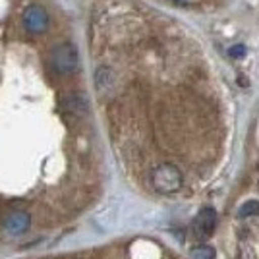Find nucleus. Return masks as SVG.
Listing matches in <instances>:
<instances>
[{"mask_svg":"<svg viewBox=\"0 0 259 259\" xmlns=\"http://www.w3.org/2000/svg\"><path fill=\"white\" fill-rule=\"evenodd\" d=\"M182 172L174 166V164H161L157 166L151 174L153 188L161 194H174L182 188Z\"/></svg>","mask_w":259,"mask_h":259,"instance_id":"1","label":"nucleus"},{"mask_svg":"<svg viewBox=\"0 0 259 259\" xmlns=\"http://www.w3.org/2000/svg\"><path fill=\"white\" fill-rule=\"evenodd\" d=\"M51 60H53V68L54 72L58 74H72L77 70V51L74 45L70 43H60L53 49V54H51Z\"/></svg>","mask_w":259,"mask_h":259,"instance_id":"2","label":"nucleus"},{"mask_svg":"<svg viewBox=\"0 0 259 259\" xmlns=\"http://www.w3.org/2000/svg\"><path fill=\"white\" fill-rule=\"evenodd\" d=\"M23 27H25V31L31 33V35H41V33L47 31V27H49V14H47L43 6L31 4V6L25 8V12H23Z\"/></svg>","mask_w":259,"mask_h":259,"instance_id":"3","label":"nucleus"},{"mask_svg":"<svg viewBox=\"0 0 259 259\" xmlns=\"http://www.w3.org/2000/svg\"><path fill=\"white\" fill-rule=\"evenodd\" d=\"M217 227V211L213 207H203L197 215H195L194 223H192V230L197 240H207L215 232Z\"/></svg>","mask_w":259,"mask_h":259,"instance_id":"4","label":"nucleus"},{"mask_svg":"<svg viewBox=\"0 0 259 259\" xmlns=\"http://www.w3.org/2000/svg\"><path fill=\"white\" fill-rule=\"evenodd\" d=\"M29 227H31V217L27 211H12L2 219V228L12 236H20L27 232Z\"/></svg>","mask_w":259,"mask_h":259,"instance_id":"5","label":"nucleus"},{"mask_svg":"<svg viewBox=\"0 0 259 259\" xmlns=\"http://www.w3.org/2000/svg\"><path fill=\"white\" fill-rule=\"evenodd\" d=\"M238 217H240V219H248V217H259V201H257V199L246 201L244 205L240 207V211H238Z\"/></svg>","mask_w":259,"mask_h":259,"instance_id":"6","label":"nucleus"},{"mask_svg":"<svg viewBox=\"0 0 259 259\" xmlns=\"http://www.w3.org/2000/svg\"><path fill=\"white\" fill-rule=\"evenodd\" d=\"M192 259H215V249L211 246H199V248L192 249L190 253Z\"/></svg>","mask_w":259,"mask_h":259,"instance_id":"7","label":"nucleus"},{"mask_svg":"<svg viewBox=\"0 0 259 259\" xmlns=\"http://www.w3.org/2000/svg\"><path fill=\"white\" fill-rule=\"evenodd\" d=\"M228 54H230L232 58H244V56H246V47H244V45H236V47H230Z\"/></svg>","mask_w":259,"mask_h":259,"instance_id":"8","label":"nucleus"},{"mask_svg":"<svg viewBox=\"0 0 259 259\" xmlns=\"http://www.w3.org/2000/svg\"><path fill=\"white\" fill-rule=\"evenodd\" d=\"M176 4H184V6H192V4H197L199 0H172Z\"/></svg>","mask_w":259,"mask_h":259,"instance_id":"9","label":"nucleus"}]
</instances>
